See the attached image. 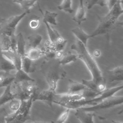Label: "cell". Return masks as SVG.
<instances>
[{"label": "cell", "instance_id": "cell-34", "mask_svg": "<svg viewBox=\"0 0 123 123\" xmlns=\"http://www.w3.org/2000/svg\"><path fill=\"white\" fill-rule=\"evenodd\" d=\"M30 123H54V122L53 121H51L50 122H39V121H35Z\"/></svg>", "mask_w": 123, "mask_h": 123}, {"label": "cell", "instance_id": "cell-22", "mask_svg": "<svg viewBox=\"0 0 123 123\" xmlns=\"http://www.w3.org/2000/svg\"><path fill=\"white\" fill-rule=\"evenodd\" d=\"M16 37V51L22 57L25 56V42L23 36L21 33H19Z\"/></svg>", "mask_w": 123, "mask_h": 123}, {"label": "cell", "instance_id": "cell-24", "mask_svg": "<svg viewBox=\"0 0 123 123\" xmlns=\"http://www.w3.org/2000/svg\"><path fill=\"white\" fill-rule=\"evenodd\" d=\"M11 37L0 32V49L7 51L11 49Z\"/></svg>", "mask_w": 123, "mask_h": 123}, {"label": "cell", "instance_id": "cell-15", "mask_svg": "<svg viewBox=\"0 0 123 123\" xmlns=\"http://www.w3.org/2000/svg\"><path fill=\"white\" fill-rule=\"evenodd\" d=\"M73 34L77 38V39L81 42L85 46H87V40L92 38L90 34H87L80 27H76L71 30Z\"/></svg>", "mask_w": 123, "mask_h": 123}, {"label": "cell", "instance_id": "cell-13", "mask_svg": "<svg viewBox=\"0 0 123 123\" xmlns=\"http://www.w3.org/2000/svg\"><path fill=\"white\" fill-rule=\"evenodd\" d=\"M86 8L84 6L83 0H79V5L73 18V20L79 25L86 20Z\"/></svg>", "mask_w": 123, "mask_h": 123}, {"label": "cell", "instance_id": "cell-2", "mask_svg": "<svg viewBox=\"0 0 123 123\" xmlns=\"http://www.w3.org/2000/svg\"><path fill=\"white\" fill-rule=\"evenodd\" d=\"M62 66L59 60L55 58H48L40 66V72L47 82L49 89L55 92L58 82L66 75V72Z\"/></svg>", "mask_w": 123, "mask_h": 123}, {"label": "cell", "instance_id": "cell-27", "mask_svg": "<svg viewBox=\"0 0 123 123\" xmlns=\"http://www.w3.org/2000/svg\"><path fill=\"white\" fill-rule=\"evenodd\" d=\"M77 58L78 57L76 54L68 52L64 54H63L61 59L59 60V62L62 65H64L72 62H75Z\"/></svg>", "mask_w": 123, "mask_h": 123}, {"label": "cell", "instance_id": "cell-33", "mask_svg": "<svg viewBox=\"0 0 123 123\" xmlns=\"http://www.w3.org/2000/svg\"><path fill=\"white\" fill-rule=\"evenodd\" d=\"M119 0H105V5L110 10Z\"/></svg>", "mask_w": 123, "mask_h": 123}, {"label": "cell", "instance_id": "cell-9", "mask_svg": "<svg viewBox=\"0 0 123 123\" xmlns=\"http://www.w3.org/2000/svg\"><path fill=\"white\" fill-rule=\"evenodd\" d=\"M17 70L14 64L2 53L0 49V72L10 73L15 74Z\"/></svg>", "mask_w": 123, "mask_h": 123}, {"label": "cell", "instance_id": "cell-1", "mask_svg": "<svg viewBox=\"0 0 123 123\" xmlns=\"http://www.w3.org/2000/svg\"><path fill=\"white\" fill-rule=\"evenodd\" d=\"M123 13L122 0H119L106 15H98V23L96 29L90 34L91 37L98 35H107L120 24L122 25V22H120L118 19Z\"/></svg>", "mask_w": 123, "mask_h": 123}, {"label": "cell", "instance_id": "cell-6", "mask_svg": "<svg viewBox=\"0 0 123 123\" xmlns=\"http://www.w3.org/2000/svg\"><path fill=\"white\" fill-rule=\"evenodd\" d=\"M123 103V96H115L113 95L103 99L95 105L90 106L82 107L78 109L88 112H94L101 110L108 109L116 105L122 104Z\"/></svg>", "mask_w": 123, "mask_h": 123}, {"label": "cell", "instance_id": "cell-14", "mask_svg": "<svg viewBox=\"0 0 123 123\" xmlns=\"http://www.w3.org/2000/svg\"><path fill=\"white\" fill-rule=\"evenodd\" d=\"M43 22L46 26L48 36L49 39V41L51 43H54L56 42H62L65 40V39L59 34L57 31L51 27L50 25L46 22Z\"/></svg>", "mask_w": 123, "mask_h": 123}, {"label": "cell", "instance_id": "cell-4", "mask_svg": "<svg viewBox=\"0 0 123 123\" xmlns=\"http://www.w3.org/2000/svg\"><path fill=\"white\" fill-rule=\"evenodd\" d=\"M123 88V86H114L109 88H106L104 91H102L99 95L96 97L89 99H81L79 100L69 101L63 104H62L61 106L65 107V108H68L71 109H76L82 107L86 106H92L95 105L103 99L114 95L115 93L118 91L122 90Z\"/></svg>", "mask_w": 123, "mask_h": 123}, {"label": "cell", "instance_id": "cell-16", "mask_svg": "<svg viewBox=\"0 0 123 123\" xmlns=\"http://www.w3.org/2000/svg\"><path fill=\"white\" fill-rule=\"evenodd\" d=\"M21 69L27 74L32 73L35 71L36 67L33 61L25 55L22 57Z\"/></svg>", "mask_w": 123, "mask_h": 123}, {"label": "cell", "instance_id": "cell-23", "mask_svg": "<svg viewBox=\"0 0 123 123\" xmlns=\"http://www.w3.org/2000/svg\"><path fill=\"white\" fill-rule=\"evenodd\" d=\"M14 82H21L25 81H33L35 82V80L31 78L28 74L24 72L23 70L19 69L16 71L14 74Z\"/></svg>", "mask_w": 123, "mask_h": 123}, {"label": "cell", "instance_id": "cell-17", "mask_svg": "<svg viewBox=\"0 0 123 123\" xmlns=\"http://www.w3.org/2000/svg\"><path fill=\"white\" fill-rule=\"evenodd\" d=\"M38 9L43 16V22H46L49 25H57L56 21V17L58 15V13L55 12H51L48 11H45L44 13L42 12L41 9L39 5L38 4Z\"/></svg>", "mask_w": 123, "mask_h": 123}, {"label": "cell", "instance_id": "cell-31", "mask_svg": "<svg viewBox=\"0 0 123 123\" xmlns=\"http://www.w3.org/2000/svg\"><path fill=\"white\" fill-rule=\"evenodd\" d=\"M21 101L16 99V98H14L12 100L10 101V109L13 111H16L20 107V104H21Z\"/></svg>", "mask_w": 123, "mask_h": 123}, {"label": "cell", "instance_id": "cell-20", "mask_svg": "<svg viewBox=\"0 0 123 123\" xmlns=\"http://www.w3.org/2000/svg\"><path fill=\"white\" fill-rule=\"evenodd\" d=\"M14 98H15L14 96L11 89V84L5 87L3 93L0 96V107L8 102H10Z\"/></svg>", "mask_w": 123, "mask_h": 123}, {"label": "cell", "instance_id": "cell-35", "mask_svg": "<svg viewBox=\"0 0 123 123\" xmlns=\"http://www.w3.org/2000/svg\"><path fill=\"white\" fill-rule=\"evenodd\" d=\"M94 53H95V55L96 56H98L99 55V54H100V52H99V51H98V52H96V51H95Z\"/></svg>", "mask_w": 123, "mask_h": 123}, {"label": "cell", "instance_id": "cell-36", "mask_svg": "<svg viewBox=\"0 0 123 123\" xmlns=\"http://www.w3.org/2000/svg\"><path fill=\"white\" fill-rule=\"evenodd\" d=\"M0 123H5V122H4V117L2 119L0 118Z\"/></svg>", "mask_w": 123, "mask_h": 123}, {"label": "cell", "instance_id": "cell-19", "mask_svg": "<svg viewBox=\"0 0 123 123\" xmlns=\"http://www.w3.org/2000/svg\"><path fill=\"white\" fill-rule=\"evenodd\" d=\"M14 80V74L0 72V88L6 87L12 84Z\"/></svg>", "mask_w": 123, "mask_h": 123}, {"label": "cell", "instance_id": "cell-38", "mask_svg": "<svg viewBox=\"0 0 123 123\" xmlns=\"http://www.w3.org/2000/svg\"><path fill=\"white\" fill-rule=\"evenodd\" d=\"M1 27V25H0V29Z\"/></svg>", "mask_w": 123, "mask_h": 123}, {"label": "cell", "instance_id": "cell-37", "mask_svg": "<svg viewBox=\"0 0 123 123\" xmlns=\"http://www.w3.org/2000/svg\"><path fill=\"white\" fill-rule=\"evenodd\" d=\"M112 123H123L121 122H119V121H112Z\"/></svg>", "mask_w": 123, "mask_h": 123}, {"label": "cell", "instance_id": "cell-28", "mask_svg": "<svg viewBox=\"0 0 123 123\" xmlns=\"http://www.w3.org/2000/svg\"><path fill=\"white\" fill-rule=\"evenodd\" d=\"M58 9L68 13H72L74 10L72 8V0H62L60 5L57 6Z\"/></svg>", "mask_w": 123, "mask_h": 123}, {"label": "cell", "instance_id": "cell-29", "mask_svg": "<svg viewBox=\"0 0 123 123\" xmlns=\"http://www.w3.org/2000/svg\"><path fill=\"white\" fill-rule=\"evenodd\" d=\"M86 9L89 10L96 5L101 7L105 6V0H86Z\"/></svg>", "mask_w": 123, "mask_h": 123}, {"label": "cell", "instance_id": "cell-11", "mask_svg": "<svg viewBox=\"0 0 123 123\" xmlns=\"http://www.w3.org/2000/svg\"><path fill=\"white\" fill-rule=\"evenodd\" d=\"M75 116L81 123H94V117L95 114L88 112L83 111L80 109H75Z\"/></svg>", "mask_w": 123, "mask_h": 123}, {"label": "cell", "instance_id": "cell-26", "mask_svg": "<svg viewBox=\"0 0 123 123\" xmlns=\"http://www.w3.org/2000/svg\"><path fill=\"white\" fill-rule=\"evenodd\" d=\"M28 44L31 48H37L41 43L42 40V37L39 34H32L27 37Z\"/></svg>", "mask_w": 123, "mask_h": 123}, {"label": "cell", "instance_id": "cell-5", "mask_svg": "<svg viewBox=\"0 0 123 123\" xmlns=\"http://www.w3.org/2000/svg\"><path fill=\"white\" fill-rule=\"evenodd\" d=\"M35 82H16L13 81L11 84V89L14 98L21 101L29 99L38 89Z\"/></svg>", "mask_w": 123, "mask_h": 123}, {"label": "cell", "instance_id": "cell-25", "mask_svg": "<svg viewBox=\"0 0 123 123\" xmlns=\"http://www.w3.org/2000/svg\"><path fill=\"white\" fill-rule=\"evenodd\" d=\"M40 0H13V2L19 4L25 12H29L30 8Z\"/></svg>", "mask_w": 123, "mask_h": 123}, {"label": "cell", "instance_id": "cell-18", "mask_svg": "<svg viewBox=\"0 0 123 123\" xmlns=\"http://www.w3.org/2000/svg\"><path fill=\"white\" fill-rule=\"evenodd\" d=\"M69 85L67 93H77L81 92L87 87L82 83H80L71 79L68 80Z\"/></svg>", "mask_w": 123, "mask_h": 123}, {"label": "cell", "instance_id": "cell-3", "mask_svg": "<svg viewBox=\"0 0 123 123\" xmlns=\"http://www.w3.org/2000/svg\"><path fill=\"white\" fill-rule=\"evenodd\" d=\"M71 49L76 51L78 58L81 59L87 67L91 74V80L93 82L97 85L105 82L101 70L93 56L89 52L86 46L77 39L72 45Z\"/></svg>", "mask_w": 123, "mask_h": 123}, {"label": "cell", "instance_id": "cell-12", "mask_svg": "<svg viewBox=\"0 0 123 123\" xmlns=\"http://www.w3.org/2000/svg\"><path fill=\"white\" fill-rule=\"evenodd\" d=\"M108 78L110 83L123 80V67L119 66L108 71Z\"/></svg>", "mask_w": 123, "mask_h": 123}, {"label": "cell", "instance_id": "cell-10", "mask_svg": "<svg viewBox=\"0 0 123 123\" xmlns=\"http://www.w3.org/2000/svg\"><path fill=\"white\" fill-rule=\"evenodd\" d=\"M3 54L14 65L17 70L21 69L22 56L16 51L11 50L2 51Z\"/></svg>", "mask_w": 123, "mask_h": 123}, {"label": "cell", "instance_id": "cell-32", "mask_svg": "<svg viewBox=\"0 0 123 123\" xmlns=\"http://www.w3.org/2000/svg\"><path fill=\"white\" fill-rule=\"evenodd\" d=\"M29 25L31 28L36 29L39 27L40 25V21L38 19H32L30 21Z\"/></svg>", "mask_w": 123, "mask_h": 123}, {"label": "cell", "instance_id": "cell-8", "mask_svg": "<svg viewBox=\"0 0 123 123\" xmlns=\"http://www.w3.org/2000/svg\"><path fill=\"white\" fill-rule=\"evenodd\" d=\"M55 93V92L49 88L47 90H43L38 93L36 92L32 97L33 102L37 100L44 101L48 102L51 106Z\"/></svg>", "mask_w": 123, "mask_h": 123}, {"label": "cell", "instance_id": "cell-30", "mask_svg": "<svg viewBox=\"0 0 123 123\" xmlns=\"http://www.w3.org/2000/svg\"><path fill=\"white\" fill-rule=\"evenodd\" d=\"M70 111V109L66 108V110L64 111L58 117L56 121L57 123H64L68 118Z\"/></svg>", "mask_w": 123, "mask_h": 123}, {"label": "cell", "instance_id": "cell-7", "mask_svg": "<svg viewBox=\"0 0 123 123\" xmlns=\"http://www.w3.org/2000/svg\"><path fill=\"white\" fill-rule=\"evenodd\" d=\"M29 12H24L21 14L11 16L6 20L4 25L1 27L0 32L9 37L15 35V31L17 25Z\"/></svg>", "mask_w": 123, "mask_h": 123}, {"label": "cell", "instance_id": "cell-21", "mask_svg": "<svg viewBox=\"0 0 123 123\" xmlns=\"http://www.w3.org/2000/svg\"><path fill=\"white\" fill-rule=\"evenodd\" d=\"M46 51L37 48H29L25 51V55L31 60L34 61L38 59L42 55H45Z\"/></svg>", "mask_w": 123, "mask_h": 123}]
</instances>
